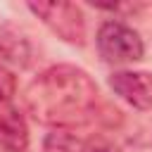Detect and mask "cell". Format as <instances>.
I'll return each instance as SVG.
<instances>
[{"label": "cell", "mask_w": 152, "mask_h": 152, "mask_svg": "<svg viewBox=\"0 0 152 152\" xmlns=\"http://www.w3.org/2000/svg\"><path fill=\"white\" fill-rule=\"evenodd\" d=\"M24 104L38 124L66 131L71 126L90 124L97 116L100 90L83 69L59 64L28 83Z\"/></svg>", "instance_id": "cell-1"}, {"label": "cell", "mask_w": 152, "mask_h": 152, "mask_svg": "<svg viewBox=\"0 0 152 152\" xmlns=\"http://www.w3.org/2000/svg\"><path fill=\"white\" fill-rule=\"evenodd\" d=\"M97 50L109 64H128L142 59L145 45L140 36L124 21H104L97 31Z\"/></svg>", "instance_id": "cell-2"}, {"label": "cell", "mask_w": 152, "mask_h": 152, "mask_svg": "<svg viewBox=\"0 0 152 152\" xmlns=\"http://www.w3.org/2000/svg\"><path fill=\"white\" fill-rule=\"evenodd\" d=\"M28 10L33 14H38L45 21V26H50L62 40L83 45V40H86V19H83V12L74 2H64V0L28 2Z\"/></svg>", "instance_id": "cell-3"}, {"label": "cell", "mask_w": 152, "mask_h": 152, "mask_svg": "<svg viewBox=\"0 0 152 152\" xmlns=\"http://www.w3.org/2000/svg\"><path fill=\"white\" fill-rule=\"evenodd\" d=\"M109 86L135 109H152V74L147 71H114Z\"/></svg>", "instance_id": "cell-4"}, {"label": "cell", "mask_w": 152, "mask_h": 152, "mask_svg": "<svg viewBox=\"0 0 152 152\" xmlns=\"http://www.w3.org/2000/svg\"><path fill=\"white\" fill-rule=\"evenodd\" d=\"M0 145L7 152H24L28 145V128L12 102L0 104Z\"/></svg>", "instance_id": "cell-5"}, {"label": "cell", "mask_w": 152, "mask_h": 152, "mask_svg": "<svg viewBox=\"0 0 152 152\" xmlns=\"http://www.w3.org/2000/svg\"><path fill=\"white\" fill-rule=\"evenodd\" d=\"M0 59L14 66H21V69L28 66L31 62V43L12 24L0 26Z\"/></svg>", "instance_id": "cell-6"}, {"label": "cell", "mask_w": 152, "mask_h": 152, "mask_svg": "<svg viewBox=\"0 0 152 152\" xmlns=\"http://www.w3.org/2000/svg\"><path fill=\"white\" fill-rule=\"evenodd\" d=\"M43 152H86V140L76 138L71 131L57 128L45 138Z\"/></svg>", "instance_id": "cell-7"}, {"label": "cell", "mask_w": 152, "mask_h": 152, "mask_svg": "<svg viewBox=\"0 0 152 152\" xmlns=\"http://www.w3.org/2000/svg\"><path fill=\"white\" fill-rule=\"evenodd\" d=\"M14 90H17L14 74H12V71L0 62V104L10 102V100H12V95H14Z\"/></svg>", "instance_id": "cell-8"}, {"label": "cell", "mask_w": 152, "mask_h": 152, "mask_svg": "<svg viewBox=\"0 0 152 152\" xmlns=\"http://www.w3.org/2000/svg\"><path fill=\"white\" fill-rule=\"evenodd\" d=\"M5 152H7V150H5Z\"/></svg>", "instance_id": "cell-9"}]
</instances>
